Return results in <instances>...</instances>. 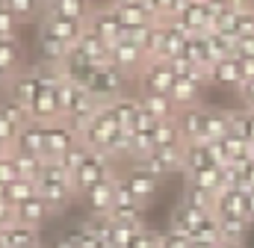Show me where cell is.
I'll return each mask as SVG.
<instances>
[{"label":"cell","mask_w":254,"mask_h":248,"mask_svg":"<svg viewBox=\"0 0 254 248\" xmlns=\"http://www.w3.org/2000/svg\"><path fill=\"white\" fill-rule=\"evenodd\" d=\"M39 195L51 204L54 213H63L65 207L77 198V189H74V175L63 169L60 163H45L42 175H39Z\"/></svg>","instance_id":"cell-1"},{"label":"cell","mask_w":254,"mask_h":248,"mask_svg":"<svg viewBox=\"0 0 254 248\" xmlns=\"http://www.w3.org/2000/svg\"><path fill=\"white\" fill-rule=\"evenodd\" d=\"M125 127L119 124V119L113 116V110L110 107H101L98 113H95V119H89V122L80 127V142L89 148V151H107L110 148V142L122 133Z\"/></svg>","instance_id":"cell-2"},{"label":"cell","mask_w":254,"mask_h":248,"mask_svg":"<svg viewBox=\"0 0 254 248\" xmlns=\"http://www.w3.org/2000/svg\"><path fill=\"white\" fill-rule=\"evenodd\" d=\"M86 89L98 98L101 107H110L113 101H119V98L127 95V77L113 62H104V65L95 68V74H92V80H89Z\"/></svg>","instance_id":"cell-3"},{"label":"cell","mask_w":254,"mask_h":248,"mask_svg":"<svg viewBox=\"0 0 254 248\" xmlns=\"http://www.w3.org/2000/svg\"><path fill=\"white\" fill-rule=\"evenodd\" d=\"M110 175H116V172H113V160H110L107 154H101V151H89L86 163L74 172V189H77V198H83L89 189H95L101 181H107Z\"/></svg>","instance_id":"cell-4"},{"label":"cell","mask_w":254,"mask_h":248,"mask_svg":"<svg viewBox=\"0 0 254 248\" xmlns=\"http://www.w3.org/2000/svg\"><path fill=\"white\" fill-rule=\"evenodd\" d=\"M74 145H80V130L71 122L60 119V122L45 124V160L48 163H57Z\"/></svg>","instance_id":"cell-5"},{"label":"cell","mask_w":254,"mask_h":248,"mask_svg":"<svg viewBox=\"0 0 254 248\" xmlns=\"http://www.w3.org/2000/svg\"><path fill=\"white\" fill-rule=\"evenodd\" d=\"M110 62L125 74L127 80H139V77H142V71L148 68L151 57H148L136 42L122 39V42H116V45L110 48Z\"/></svg>","instance_id":"cell-6"},{"label":"cell","mask_w":254,"mask_h":248,"mask_svg":"<svg viewBox=\"0 0 254 248\" xmlns=\"http://www.w3.org/2000/svg\"><path fill=\"white\" fill-rule=\"evenodd\" d=\"M175 80H178V71L169 60H151L148 68L142 71L139 77V92H163V95H172L175 89Z\"/></svg>","instance_id":"cell-7"},{"label":"cell","mask_w":254,"mask_h":248,"mask_svg":"<svg viewBox=\"0 0 254 248\" xmlns=\"http://www.w3.org/2000/svg\"><path fill=\"white\" fill-rule=\"evenodd\" d=\"M119 178H122L125 186L136 195V201H142L145 207L151 204V198L160 192V184H163L157 175H151V172H148L145 166H139V163H130V169H127L125 175H119Z\"/></svg>","instance_id":"cell-8"},{"label":"cell","mask_w":254,"mask_h":248,"mask_svg":"<svg viewBox=\"0 0 254 248\" xmlns=\"http://www.w3.org/2000/svg\"><path fill=\"white\" fill-rule=\"evenodd\" d=\"M89 30H95L110 48L116 45V42H122V39H127V30L125 24H122V18L116 15V9L107 3V6H101V9H95L92 12V18H89Z\"/></svg>","instance_id":"cell-9"},{"label":"cell","mask_w":254,"mask_h":248,"mask_svg":"<svg viewBox=\"0 0 254 248\" xmlns=\"http://www.w3.org/2000/svg\"><path fill=\"white\" fill-rule=\"evenodd\" d=\"M178 127L184 133V142H210V107H195L178 113Z\"/></svg>","instance_id":"cell-10"},{"label":"cell","mask_w":254,"mask_h":248,"mask_svg":"<svg viewBox=\"0 0 254 248\" xmlns=\"http://www.w3.org/2000/svg\"><path fill=\"white\" fill-rule=\"evenodd\" d=\"M39 92H42V80H39V74L33 68H27V71H21V74L12 77V83L6 89V98L15 101V104H21L24 110H33Z\"/></svg>","instance_id":"cell-11"},{"label":"cell","mask_w":254,"mask_h":248,"mask_svg":"<svg viewBox=\"0 0 254 248\" xmlns=\"http://www.w3.org/2000/svg\"><path fill=\"white\" fill-rule=\"evenodd\" d=\"M86 27H89L86 21H71V18H42L39 21V33L63 42L68 48H74L80 42V36L86 33Z\"/></svg>","instance_id":"cell-12"},{"label":"cell","mask_w":254,"mask_h":248,"mask_svg":"<svg viewBox=\"0 0 254 248\" xmlns=\"http://www.w3.org/2000/svg\"><path fill=\"white\" fill-rule=\"evenodd\" d=\"M178 21L190 30L192 36H204L213 30V6L207 0H187Z\"/></svg>","instance_id":"cell-13"},{"label":"cell","mask_w":254,"mask_h":248,"mask_svg":"<svg viewBox=\"0 0 254 248\" xmlns=\"http://www.w3.org/2000/svg\"><path fill=\"white\" fill-rule=\"evenodd\" d=\"M139 166H145L151 175L166 181L169 175L184 172V148H154V154L148 160H142Z\"/></svg>","instance_id":"cell-14"},{"label":"cell","mask_w":254,"mask_h":248,"mask_svg":"<svg viewBox=\"0 0 254 248\" xmlns=\"http://www.w3.org/2000/svg\"><path fill=\"white\" fill-rule=\"evenodd\" d=\"M116 189H119V175H110L107 181H101L83 195V204L89 207L92 216H110V210L116 207Z\"/></svg>","instance_id":"cell-15"},{"label":"cell","mask_w":254,"mask_h":248,"mask_svg":"<svg viewBox=\"0 0 254 248\" xmlns=\"http://www.w3.org/2000/svg\"><path fill=\"white\" fill-rule=\"evenodd\" d=\"M213 213H204V210H195L192 204L187 201H181V204H175V210H172V219H169V231H175V234H184V237H192L207 219H210Z\"/></svg>","instance_id":"cell-16"},{"label":"cell","mask_w":254,"mask_h":248,"mask_svg":"<svg viewBox=\"0 0 254 248\" xmlns=\"http://www.w3.org/2000/svg\"><path fill=\"white\" fill-rule=\"evenodd\" d=\"M92 12H95L92 0H45V18H71L89 24Z\"/></svg>","instance_id":"cell-17"},{"label":"cell","mask_w":254,"mask_h":248,"mask_svg":"<svg viewBox=\"0 0 254 248\" xmlns=\"http://www.w3.org/2000/svg\"><path fill=\"white\" fill-rule=\"evenodd\" d=\"M113 9H116V15L122 18V24H125V30H139V27H148V24H157L160 18H157V12L151 9V3H122V6H116V3H110Z\"/></svg>","instance_id":"cell-18"},{"label":"cell","mask_w":254,"mask_h":248,"mask_svg":"<svg viewBox=\"0 0 254 248\" xmlns=\"http://www.w3.org/2000/svg\"><path fill=\"white\" fill-rule=\"evenodd\" d=\"M0 68L9 71L12 77L27 71V48L21 42V36H9V39H0Z\"/></svg>","instance_id":"cell-19"},{"label":"cell","mask_w":254,"mask_h":248,"mask_svg":"<svg viewBox=\"0 0 254 248\" xmlns=\"http://www.w3.org/2000/svg\"><path fill=\"white\" fill-rule=\"evenodd\" d=\"M210 166H219L216 151H213L210 142H192V145H184V175L210 169Z\"/></svg>","instance_id":"cell-20"},{"label":"cell","mask_w":254,"mask_h":248,"mask_svg":"<svg viewBox=\"0 0 254 248\" xmlns=\"http://www.w3.org/2000/svg\"><path fill=\"white\" fill-rule=\"evenodd\" d=\"M127 39L130 42H136L151 60H157L160 57V51H163V39H166V30H163V24L157 21V24H148V27H139V30H130L127 33Z\"/></svg>","instance_id":"cell-21"},{"label":"cell","mask_w":254,"mask_h":248,"mask_svg":"<svg viewBox=\"0 0 254 248\" xmlns=\"http://www.w3.org/2000/svg\"><path fill=\"white\" fill-rule=\"evenodd\" d=\"M139 101H142V110H148L157 122H172L181 113L172 95H163V92H139Z\"/></svg>","instance_id":"cell-22"},{"label":"cell","mask_w":254,"mask_h":248,"mask_svg":"<svg viewBox=\"0 0 254 248\" xmlns=\"http://www.w3.org/2000/svg\"><path fill=\"white\" fill-rule=\"evenodd\" d=\"M95 68H98V65L89 60L86 54H80L77 48H71V51H68V57H65V62H63L65 80H74V83H80V86H89V80H92Z\"/></svg>","instance_id":"cell-23"},{"label":"cell","mask_w":254,"mask_h":248,"mask_svg":"<svg viewBox=\"0 0 254 248\" xmlns=\"http://www.w3.org/2000/svg\"><path fill=\"white\" fill-rule=\"evenodd\" d=\"M15 151L45 160V124H39V122L27 124V127L18 133V139H15Z\"/></svg>","instance_id":"cell-24"},{"label":"cell","mask_w":254,"mask_h":248,"mask_svg":"<svg viewBox=\"0 0 254 248\" xmlns=\"http://www.w3.org/2000/svg\"><path fill=\"white\" fill-rule=\"evenodd\" d=\"M201 89H204V83H198L192 77H178L175 89H172V101L178 104L181 113L184 110H195V107H201Z\"/></svg>","instance_id":"cell-25"},{"label":"cell","mask_w":254,"mask_h":248,"mask_svg":"<svg viewBox=\"0 0 254 248\" xmlns=\"http://www.w3.org/2000/svg\"><path fill=\"white\" fill-rule=\"evenodd\" d=\"M18 210V222L21 225H27V228H42L51 216H54V210H51V204L39 195V198H33V201H27V204H21V207H15Z\"/></svg>","instance_id":"cell-26"},{"label":"cell","mask_w":254,"mask_h":248,"mask_svg":"<svg viewBox=\"0 0 254 248\" xmlns=\"http://www.w3.org/2000/svg\"><path fill=\"white\" fill-rule=\"evenodd\" d=\"M243 65H240V60L234 57V60H219L213 68H210V83L213 86H243Z\"/></svg>","instance_id":"cell-27"},{"label":"cell","mask_w":254,"mask_h":248,"mask_svg":"<svg viewBox=\"0 0 254 248\" xmlns=\"http://www.w3.org/2000/svg\"><path fill=\"white\" fill-rule=\"evenodd\" d=\"M74 48H77L80 54H86V57L95 62V65H104V62H110V45H107V42H104V39H101L95 30H89V27H86V33L80 36V42H77Z\"/></svg>","instance_id":"cell-28"},{"label":"cell","mask_w":254,"mask_h":248,"mask_svg":"<svg viewBox=\"0 0 254 248\" xmlns=\"http://www.w3.org/2000/svg\"><path fill=\"white\" fill-rule=\"evenodd\" d=\"M0 243L6 248H36L39 246V231L36 228H27L21 222H15L12 228L0 231Z\"/></svg>","instance_id":"cell-29"},{"label":"cell","mask_w":254,"mask_h":248,"mask_svg":"<svg viewBox=\"0 0 254 248\" xmlns=\"http://www.w3.org/2000/svg\"><path fill=\"white\" fill-rule=\"evenodd\" d=\"M219 222V234H222V243H231V246H243L246 243V234L252 228V222L246 216H222L216 219Z\"/></svg>","instance_id":"cell-30"},{"label":"cell","mask_w":254,"mask_h":248,"mask_svg":"<svg viewBox=\"0 0 254 248\" xmlns=\"http://www.w3.org/2000/svg\"><path fill=\"white\" fill-rule=\"evenodd\" d=\"M33 198H39V184L27 181V178H18V181L6 184V189H3V201L12 204V207H21V204H27Z\"/></svg>","instance_id":"cell-31"},{"label":"cell","mask_w":254,"mask_h":248,"mask_svg":"<svg viewBox=\"0 0 254 248\" xmlns=\"http://www.w3.org/2000/svg\"><path fill=\"white\" fill-rule=\"evenodd\" d=\"M145 213H148L145 204H116L110 210V219L116 225H127V228H148L145 225Z\"/></svg>","instance_id":"cell-32"},{"label":"cell","mask_w":254,"mask_h":248,"mask_svg":"<svg viewBox=\"0 0 254 248\" xmlns=\"http://www.w3.org/2000/svg\"><path fill=\"white\" fill-rule=\"evenodd\" d=\"M181 201L192 204L195 210H204V213H216V201H219V192H213V189H204V186H195V184H184V198H181Z\"/></svg>","instance_id":"cell-33"},{"label":"cell","mask_w":254,"mask_h":248,"mask_svg":"<svg viewBox=\"0 0 254 248\" xmlns=\"http://www.w3.org/2000/svg\"><path fill=\"white\" fill-rule=\"evenodd\" d=\"M184 57H187L190 62L204 65V68H213V65H216V57H213V48H210V39H207V33H204V36H190Z\"/></svg>","instance_id":"cell-34"},{"label":"cell","mask_w":254,"mask_h":248,"mask_svg":"<svg viewBox=\"0 0 254 248\" xmlns=\"http://www.w3.org/2000/svg\"><path fill=\"white\" fill-rule=\"evenodd\" d=\"M36 51H39V62H48V65H63L71 48H68V45H63V42H57V39H51V36H45V33H39V45H36Z\"/></svg>","instance_id":"cell-35"},{"label":"cell","mask_w":254,"mask_h":248,"mask_svg":"<svg viewBox=\"0 0 254 248\" xmlns=\"http://www.w3.org/2000/svg\"><path fill=\"white\" fill-rule=\"evenodd\" d=\"M21 24H30L33 18H45V0H0Z\"/></svg>","instance_id":"cell-36"},{"label":"cell","mask_w":254,"mask_h":248,"mask_svg":"<svg viewBox=\"0 0 254 248\" xmlns=\"http://www.w3.org/2000/svg\"><path fill=\"white\" fill-rule=\"evenodd\" d=\"M243 198H246L243 189H222L213 216L216 219H222V216H243Z\"/></svg>","instance_id":"cell-37"},{"label":"cell","mask_w":254,"mask_h":248,"mask_svg":"<svg viewBox=\"0 0 254 248\" xmlns=\"http://www.w3.org/2000/svg\"><path fill=\"white\" fill-rule=\"evenodd\" d=\"M110 110H113V116L119 119V124H122L125 130H130L133 119H136V116H139V110H142V101H139V98H133V95H125V98L113 101V104H110Z\"/></svg>","instance_id":"cell-38"},{"label":"cell","mask_w":254,"mask_h":248,"mask_svg":"<svg viewBox=\"0 0 254 248\" xmlns=\"http://www.w3.org/2000/svg\"><path fill=\"white\" fill-rule=\"evenodd\" d=\"M154 145H157V148H184V145H187V142H184V133H181V127H178V119L160 122L157 133H154Z\"/></svg>","instance_id":"cell-39"},{"label":"cell","mask_w":254,"mask_h":248,"mask_svg":"<svg viewBox=\"0 0 254 248\" xmlns=\"http://www.w3.org/2000/svg\"><path fill=\"white\" fill-rule=\"evenodd\" d=\"M187 184L204 186V189H213V192H222V189H225V175H222V166H210V169L192 172V175H187Z\"/></svg>","instance_id":"cell-40"},{"label":"cell","mask_w":254,"mask_h":248,"mask_svg":"<svg viewBox=\"0 0 254 248\" xmlns=\"http://www.w3.org/2000/svg\"><path fill=\"white\" fill-rule=\"evenodd\" d=\"M210 39V48H213V57L219 60H234L237 57V39L231 33H207Z\"/></svg>","instance_id":"cell-41"},{"label":"cell","mask_w":254,"mask_h":248,"mask_svg":"<svg viewBox=\"0 0 254 248\" xmlns=\"http://www.w3.org/2000/svg\"><path fill=\"white\" fill-rule=\"evenodd\" d=\"M225 133H231V110H216V107H210V142L222 139Z\"/></svg>","instance_id":"cell-42"},{"label":"cell","mask_w":254,"mask_h":248,"mask_svg":"<svg viewBox=\"0 0 254 248\" xmlns=\"http://www.w3.org/2000/svg\"><path fill=\"white\" fill-rule=\"evenodd\" d=\"M231 36H234V39L254 36V9H237V15H234V27H231Z\"/></svg>","instance_id":"cell-43"},{"label":"cell","mask_w":254,"mask_h":248,"mask_svg":"<svg viewBox=\"0 0 254 248\" xmlns=\"http://www.w3.org/2000/svg\"><path fill=\"white\" fill-rule=\"evenodd\" d=\"M86 157H89V148H86V145L80 142V145H74V148H71L68 154H63V157H60L57 163H60L63 169H68V172L74 175V172H77V169H80V166L86 163Z\"/></svg>","instance_id":"cell-44"},{"label":"cell","mask_w":254,"mask_h":248,"mask_svg":"<svg viewBox=\"0 0 254 248\" xmlns=\"http://www.w3.org/2000/svg\"><path fill=\"white\" fill-rule=\"evenodd\" d=\"M148 3H151V9L157 12L160 21H172V18L181 15V9H184L187 0H148Z\"/></svg>","instance_id":"cell-45"},{"label":"cell","mask_w":254,"mask_h":248,"mask_svg":"<svg viewBox=\"0 0 254 248\" xmlns=\"http://www.w3.org/2000/svg\"><path fill=\"white\" fill-rule=\"evenodd\" d=\"M157 127H160V122H157L148 110H139V116L133 119V124H130V130H127V133H151V136H154V133H157Z\"/></svg>","instance_id":"cell-46"},{"label":"cell","mask_w":254,"mask_h":248,"mask_svg":"<svg viewBox=\"0 0 254 248\" xmlns=\"http://www.w3.org/2000/svg\"><path fill=\"white\" fill-rule=\"evenodd\" d=\"M18 27H21V21L0 3V39H9V36H18Z\"/></svg>","instance_id":"cell-47"},{"label":"cell","mask_w":254,"mask_h":248,"mask_svg":"<svg viewBox=\"0 0 254 248\" xmlns=\"http://www.w3.org/2000/svg\"><path fill=\"white\" fill-rule=\"evenodd\" d=\"M160 248H192V240L184 234L166 231V234H160Z\"/></svg>","instance_id":"cell-48"},{"label":"cell","mask_w":254,"mask_h":248,"mask_svg":"<svg viewBox=\"0 0 254 248\" xmlns=\"http://www.w3.org/2000/svg\"><path fill=\"white\" fill-rule=\"evenodd\" d=\"M15 222H18V210H15L12 204H6V201H3V204H0V231L12 228Z\"/></svg>","instance_id":"cell-49"},{"label":"cell","mask_w":254,"mask_h":248,"mask_svg":"<svg viewBox=\"0 0 254 248\" xmlns=\"http://www.w3.org/2000/svg\"><path fill=\"white\" fill-rule=\"evenodd\" d=\"M237 57L240 60H254V36L237 39Z\"/></svg>","instance_id":"cell-50"},{"label":"cell","mask_w":254,"mask_h":248,"mask_svg":"<svg viewBox=\"0 0 254 248\" xmlns=\"http://www.w3.org/2000/svg\"><path fill=\"white\" fill-rule=\"evenodd\" d=\"M237 92H240V101L246 104V110H254V80H243V86Z\"/></svg>","instance_id":"cell-51"},{"label":"cell","mask_w":254,"mask_h":248,"mask_svg":"<svg viewBox=\"0 0 254 248\" xmlns=\"http://www.w3.org/2000/svg\"><path fill=\"white\" fill-rule=\"evenodd\" d=\"M54 248H80V246H77V237H74V231L68 228V231H63V234H57Z\"/></svg>","instance_id":"cell-52"},{"label":"cell","mask_w":254,"mask_h":248,"mask_svg":"<svg viewBox=\"0 0 254 248\" xmlns=\"http://www.w3.org/2000/svg\"><path fill=\"white\" fill-rule=\"evenodd\" d=\"M243 216L254 225V192H246V198H243Z\"/></svg>","instance_id":"cell-53"},{"label":"cell","mask_w":254,"mask_h":248,"mask_svg":"<svg viewBox=\"0 0 254 248\" xmlns=\"http://www.w3.org/2000/svg\"><path fill=\"white\" fill-rule=\"evenodd\" d=\"M9 83H12V74L0 68V89H9Z\"/></svg>","instance_id":"cell-54"},{"label":"cell","mask_w":254,"mask_h":248,"mask_svg":"<svg viewBox=\"0 0 254 248\" xmlns=\"http://www.w3.org/2000/svg\"><path fill=\"white\" fill-rule=\"evenodd\" d=\"M192 248H219V246H213V243H198V240H192Z\"/></svg>","instance_id":"cell-55"},{"label":"cell","mask_w":254,"mask_h":248,"mask_svg":"<svg viewBox=\"0 0 254 248\" xmlns=\"http://www.w3.org/2000/svg\"><path fill=\"white\" fill-rule=\"evenodd\" d=\"M110 3H116V6H122V3H148V0H110Z\"/></svg>","instance_id":"cell-56"},{"label":"cell","mask_w":254,"mask_h":248,"mask_svg":"<svg viewBox=\"0 0 254 248\" xmlns=\"http://www.w3.org/2000/svg\"><path fill=\"white\" fill-rule=\"evenodd\" d=\"M219 248H246V246H231V243H222Z\"/></svg>","instance_id":"cell-57"},{"label":"cell","mask_w":254,"mask_h":248,"mask_svg":"<svg viewBox=\"0 0 254 248\" xmlns=\"http://www.w3.org/2000/svg\"><path fill=\"white\" fill-rule=\"evenodd\" d=\"M36 248H42V246H36Z\"/></svg>","instance_id":"cell-58"}]
</instances>
